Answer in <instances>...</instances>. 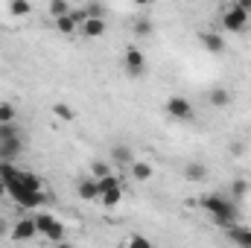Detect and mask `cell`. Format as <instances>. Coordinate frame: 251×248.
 <instances>
[{"label":"cell","mask_w":251,"mask_h":248,"mask_svg":"<svg viewBox=\"0 0 251 248\" xmlns=\"http://www.w3.org/2000/svg\"><path fill=\"white\" fill-rule=\"evenodd\" d=\"M91 175H94V178H102V175H111V167H108L105 161H94V164H91Z\"/></svg>","instance_id":"cell-23"},{"label":"cell","mask_w":251,"mask_h":248,"mask_svg":"<svg viewBox=\"0 0 251 248\" xmlns=\"http://www.w3.org/2000/svg\"><path fill=\"white\" fill-rule=\"evenodd\" d=\"M56 21V29L62 32V35H73V32H79V24L70 18V12L67 15H59V18H53Z\"/></svg>","instance_id":"cell-15"},{"label":"cell","mask_w":251,"mask_h":248,"mask_svg":"<svg viewBox=\"0 0 251 248\" xmlns=\"http://www.w3.org/2000/svg\"><path fill=\"white\" fill-rule=\"evenodd\" d=\"M199 41H201V47L207 50V53H225V38L219 35V32H201L199 35Z\"/></svg>","instance_id":"cell-10"},{"label":"cell","mask_w":251,"mask_h":248,"mask_svg":"<svg viewBox=\"0 0 251 248\" xmlns=\"http://www.w3.org/2000/svg\"><path fill=\"white\" fill-rule=\"evenodd\" d=\"M243 149H246V146H243L240 140H234V143H231V155H234V158H240V155H243Z\"/></svg>","instance_id":"cell-30"},{"label":"cell","mask_w":251,"mask_h":248,"mask_svg":"<svg viewBox=\"0 0 251 248\" xmlns=\"http://www.w3.org/2000/svg\"><path fill=\"white\" fill-rule=\"evenodd\" d=\"M21 181H24V184L29 187V190H41V178H38V175H35V173H21Z\"/></svg>","instance_id":"cell-24"},{"label":"cell","mask_w":251,"mask_h":248,"mask_svg":"<svg viewBox=\"0 0 251 248\" xmlns=\"http://www.w3.org/2000/svg\"><path fill=\"white\" fill-rule=\"evenodd\" d=\"M53 117H59V120H64V123H70L76 114H73V108H70L67 102H56V105H53Z\"/></svg>","instance_id":"cell-20"},{"label":"cell","mask_w":251,"mask_h":248,"mask_svg":"<svg viewBox=\"0 0 251 248\" xmlns=\"http://www.w3.org/2000/svg\"><path fill=\"white\" fill-rule=\"evenodd\" d=\"M67 12H70L67 0H53V3H50V15H53V18H59V15H67Z\"/></svg>","instance_id":"cell-25"},{"label":"cell","mask_w":251,"mask_h":248,"mask_svg":"<svg viewBox=\"0 0 251 248\" xmlns=\"http://www.w3.org/2000/svg\"><path fill=\"white\" fill-rule=\"evenodd\" d=\"M152 21H149V15H140V18H134V35H140V38H149L152 35Z\"/></svg>","instance_id":"cell-18"},{"label":"cell","mask_w":251,"mask_h":248,"mask_svg":"<svg viewBox=\"0 0 251 248\" xmlns=\"http://www.w3.org/2000/svg\"><path fill=\"white\" fill-rule=\"evenodd\" d=\"M199 204L213 216V222L219 225V228H231V225H237V219H240V207H237V198H225V196H204V198H199Z\"/></svg>","instance_id":"cell-1"},{"label":"cell","mask_w":251,"mask_h":248,"mask_svg":"<svg viewBox=\"0 0 251 248\" xmlns=\"http://www.w3.org/2000/svg\"><path fill=\"white\" fill-rule=\"evenodd\" d=\"M207 102H210L213 108H228V105H231V91H228V88H213V91L207 94Z\"/></svg>","instance_id":"cell-13"},{"label":"cell","mask_w":251,"mask_h":248,"mask_svg":"<svg viewBox=\"0 0 251 248\" xmlns=\"http://www.w3.org/2000/svg\"><path fill=\"white\" fill-rule=\"evenodd\" d=\"M3 225H6V222H3V219H0V234H3Z\"/></svg>","instance_id":"cell-34"},{"label":"cell","mask_w":251,"mask_h":248,"mask_svg":"<svg viewBox=\"0 0 251 248\" xmlns=\"http://www.w3.org/2000/svg\"><path fill=\"white\" fill-rule=\"evenodd\" d=\"M123 64H126V70H128L131 76H140V73L146 70V56H143V50H137V47H126Z\"/></svg>","instance_id":"cell-6"},{"label":"cell","mask_w":251,"mask_h":248,"mask_svg":"<svg viewBox=\"0 0 251 248\" xmlns=\"http://www.w3.org/2000/svg\"><path fill=\"white\" fill-rule=\"evenodd\" d=\"M167 114L176 120H190L193 117V102L187 97H170L167 99Z\"/></svg>","instance_id":"cell-5"},{"label":"cell","mask_w":251,"mask_h":248,"mask_svg":"<svg viewBox=\"0 0 251 248\" xmlns=\"http://www.w3.org/2000/svg\"><path fill=\"white\" fill-rule=\"evenodd\" d=\"M32 216H35L38 234H44V237L53 240V243H62L64 240V225L56 219V216H50V213H32Z\"/></svg>","instance_id":"cell-2"},{"label":"cell","mask_w":251,"mask_h":248,"mask_svg":"<svg viewBox=\"0 0 251 248\" xmlns=\"http://www.w3.org/2000/svg\"><path fill=\"white\" fill-rule=\"evenodd\" d=\"M21 152H24V140H21V134L0 140V161H15Z\"/></svg>","instance_id":"cell-7"},{"label":"cell","mask_w":251,"mask_h":248,"mask_svg":"<svg viewBox=\"0 0 251 248\" xmlns=\"http://www.w3.org/2000/svg\"><path fill=\"white\" fill-rule=\"evenodd\" d=\"M38 237V225H35V216H24L12 225V240L15 243H24V240H32Z\"/></svg>","instance_id":"cell-4"},{"label":"cell","mask_w":251,"mask_h":248,"mask_svg":"<svg viewBox=\"0 0 251 248\" xmlns=\"http://www.w3.org/2000/svg\"><path fill=\"white\" fill-rule=\"evenodd\" d=\"M237 6H240V9H246V12H251V0H237Z\"/></svg>","instance_id":"cell-31"},{"label":"cell","mask_w":251,"mask_h":248,"mask_svg":"<svg viewBox=\"0 0 251 248\" xmlns=\"http://www.w3.org/2000/svg\"><path fill=\"white\" fill-rule=\"evenodd\" d=\"M76 193H79V198H82V201H97V198H100L97 178H94V175H88V178H79V181H76Z\"/></svg>","instance_id":"cell-9"},{"label":"cell","mask_w":251,"mask_h":248,"mask_svg":"<svg viewBox=\"0 0 251 248\" xmlns=\"http://www.w3.org/2000/svg\"><path fill=\"white\" fill-rule=\"evenodd\" d=\"M15 134H21L15 123H0V140H6V137H15Z\"/></svg>","instance_id":"cell-26"},{"label":"cell","mask_w":251,"mask_h":248,"mask_svg":"<svg viewBox=\"0 0 251 248\" xmlns=\"http://www.w3.org/2000/svg\"><path fill=\"white\" fill-rule=\"evenodd\" d=\"M184 178L187 181H204L207 178V167L204 164H187L184 167Z\"/></svg>","instance_id":"cell-17"},{"label":"cell","mask_w":251,"mask_h":248,"mask_svg":"<svg viewBox=\"0 0 251 248\" xmlns=\"http://www.w3.org/2000/svg\"><path fill=\"white\" fill-rule=\"evenodd\" d=\"M228 240L237 243V246H251V231L249 228H240V225H231L228 228Z\"/></svg>","instance_id":"cell-14"},{"label":"cell","mask_w":251,"mask_h":248,"mask_svg":"<svg viewBox=\"0 0 251 248\" xmlns=\"http://www.w3.org/2000/svg\"><path fill=\"white\" fill-rule=\"evenodd\" d=\"M111 161H114V164H126V167H128V164L134 161V155H131V149H128V146H114V149H111Z\"/></svg>","instance_id":"cell-19"},{"label":"cell","mask_w":251,"mask_h":248,"mask_svg":"<svg viewBox=\"0 0 251 248\" xmlns=\"http://www.w3.org/2000/svg\"><path fill=\"white\" fill-rule=\"evenodd\" d=\"M102 207H108V210H114L120 201H123V187L117 184V187H108V190H102L100 193V198H97Z\"/></svg>","instance_id":"cell-11"},{"label":"cell","mask_w":251,"mask_h":248,"mask_svg":"<svg viewBox=\"0 0 251 248\" xmlns=\"http://www.w3.org/2000/svg\"><path fill=\"white\" fill-rule=\"evenodd\" d=\"M128 167H131V178H134V181H149V178L155 175V170H152L149 161H131Z\"/></svg>","instance_id":"cell-12"},{"label":"cell","mask_w":251,"mask_h":248,"mask_svg":"<svg viewBox=\"0 0 251 248\" xmlns=\"http://www.w3.org/2000/svg\"><path fill=\"white\" fill-rule=\"evenodd\" d=\"M85 12H88V18H102V6L100 3H88Z\"/></svg>","instance_id":"cell-27"},{"label":"cell","mask_w":251,"mask_h":248,"mask_svg":"<svg viewBox=\"0 0 251 248\" xmlns=\"http://www.w3.org/2000/svg\"><path fill=\"white\" fill-rule=\"evenodd\" d=\"M249 15L251 12L240 9V6L234 3V6H228V9L222 12V26H225L228 32H246V29H249Z\"/></svg>","instance_id":"cell-3"},{"label":"cell","mask_w":251,"mask_h":248,"mask_svg":"<svg viewBox=\"0 0 251 248\" xmlns=\"http://www.w3.org/2000/svg\"><path fill=\"white\" fill-rule=\"evenodd\" d=\"M18 117V108L12 102H0V123H15Z\"/></svg>","instance_id":"cell-21"},{"label":"cell","mask_w":251,"mask_h":248,"mask_svg":"<svg viewBox=\"0 0 251 248\" xmlns=\"http://www.w3.org/2000/svg\"><path fill=\"white\" fill-rule=\"evenodd\" d=\"M126 246H149V240H146V237H128Z\"/></svg>","instance_id":"cell-29"},{"label":"cell","mask_w":251,"mask_h":248,"mask_svg":"<svg viewBox=\"0 0 251 248\" xmlns=\"http://www.w3.org/2000/svg\"><path fill=\"white\" fill-rule=\"evenodd\" d=\"M70 18H73L76 24H82V21L88 18V12H85V9H70Z\"/></svg>","instance_id":"cell-28"},{"label":"cell","mask_w":251,"mask_h":248,"mask_svg":"<svg viewBox=\"0 0 251 248\" xmlns=\"http://www.w3.org/2000/svg\"><path fill=\"white\" fill-rule=\"evenodd\" d=\"M79 32L85 38H102L105 35V18H85L79 24Z\"/></svg>","instance_id":"cell-8"},{"label":"cell","mask_w":251,"mask_h":248,"mask_svg":"<svg viewBox=\"0 0 251 248\" xmlns=\"http://www.w3.org/2000/svg\"><path fill=\"white\" fill-rule=\"evenodd\" d=\"M134 3H137V6H149L152 0H134Z\"/></svg>","instance_id":"cell-33"},{"label":"cell","mask_w":251,"mask_h":248,"mask_svg":"<svg viewBox=\"0 0 251 248\" xmlns=\"http://www.w3.org/2000/svg\"><path fill=\"white\" fill-rule=\"evenodd\" d=\"M9 15L12 18H26V15H32V3L29 0H9Z\"/></svg>","instance_id":"cell-16"},{"label":"cell","mask_w":251,"mask_h":248,"mask_svg":"<svg viewBox=\"0 0 251 248\" xmlns=\"http://www.w3.org/2000/svg\"><path fill=\"white\" fill-rule=\"evenodd\" d=\"M6 196H9V190H6V184H3V178H0V201H3Z\"/></svg>","instance_id":"cell-32"},{"label":"cell","mask_w":251,"mask_h":248,"mask_svg":"<svg viewBox=\"0 0 251 248\" xmlns=\"http://www.w3.org/2000/svg\"><path fill=\"white\" fill-rule=\"evenodd\" d=\"M246 193H249V181H246V178H237V181L231 184V198H237V201H240Z\"/></svg>","instance_id":"cell-22"}]
</instances>
